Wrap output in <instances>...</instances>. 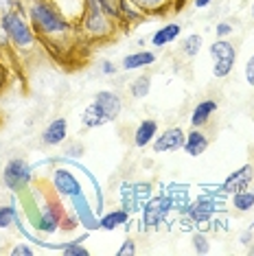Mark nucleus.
I'll return each instance as SVG.
<instances>
[{
	"label": "nucleus",
	"mask_w": 254,
	"mask_h": 256,
	"mask_svg": "<svg viewBox=\"0 0 254 256\" xmlns=\"http://www.w3.org/2000/svg\"><path fill=\"white\" fill-rule=\"evenodd\" d=\"M26 16L36 36L42 38L46 44H60L70 38L72 31H77L74 22L68 20L50 0H31L26 7Z\"/></svg>",
	"instance_id": "f257e3e1"
},
{
	"label": "nucleus",
	"mask_w": 254,
	"mask_h": 256,
	"mask_svg": "<svg viewBox=\"0 0 254 256\" xmlns=\"http://www.w3.org/2000/svg\"><path fill=\"white\" fill-rule=\"evenodd\" d=\"M112 22L106 11L101 9L99 0H86V7H84V14L79 18V33L84 38L92 40V42H99V40H108L112 36Z\"/></svg>",
	"instance_id": "f03ea898"
},
{
	"label": "nucleus",
	"mask_w": 254,
	"mask_h": 256,
	"mask_svg": "<svg viewBox=\"0 0 254 256\" xmlns=\"http://www.w3.org/2000/svg\"><path fill=\"white\" fill-rule=\"evenodd\" d=\"M2 20H4V28H7V33H9L11 46H16V48H20V50H31L33 46H36L38 36L22 9L11 11Z\"/></svg>",
	"instance_id": "7ed1b4c3"
},
{
	"label": "nucleus",
	"mask_w": 254,
	"mask_h": 256,
	"mask_svg": "<svg viewBox=\"0 0 254 256\" xmlns=\"http://www.w3.org/2000/svg\"><path fill=\"white\" fill-rule=\"evenodd\" d=\"M31 180H33V168L26 160L14 158L4 164L2 182L11 193H22V190H26L28 184H31Z\"/></svg>",
	"instance_id": "20e7f679"
},
{
	"label": "nucleus",
	"mask_w": 254,
	"mask_h": 256,
	"mask_svg": "<svg viewBox=\"0 0 254 256\" xmlns=\"http://www.w3.org/2000/svg\"><path fill=\"white\" fill-rule=\"evenodd\" d=\"M171 210H173V206H171V200H169L166 193L152 197V200L145 202V206H142V217H140L142 230L160 228V224L166 219V214H169Z\"/></svg>",
	"instance_id": "39448f33"
},
{
	"label": "nucleus",
	"mask_w": 254,
	"mask_h": 256,
	"mask_svg": "<svg viewBox=\"0 0 254 256\" xmlns=\"http://www.w3.org/2000/svg\"><path fill=\"white\" fill-rule=\"evenodd\" d=\"M222 204H224L222 197H212L208 193H204V195H200L198 200H190V206H188L186 214L193 219L195 228H198L200 224H208V221L215 217Z\"/></svg>",
	"instance_id": "423d86ee"
},
{
	"label": "nucleus",
	"mask_w": 254,
	"mask_h": 256,
	"mask_svg": "<svg viewBox=\"0 0 254 256\" xmlns=\"http://www.w3.org/2000/svg\"><path fill=\"white\" fill-rule=\"evenodd\" d=\"M62 219H64V210L60 206V202H46V206H42L40 217L36 219V228L44 234H53L62 228Z\"/></svg>",
	"instance_id": "0eeeda50"
},
{
	"label": "nucleus",
	"mask_w": 254,
	"mask_h": 256,
	"mask_svg": "<svg viewBox=\"0 0 254 256\" xmlns=\"http://www.w3.org/2000/svg\"><path fill=\"white\" fill-rule=\"evenodd\" d=\"M184 140H186V134L182 127H169L154 138L152 147L156 154H169V151H180L184 147Z\"/></svg>",
	"instance_id": "6e6552de"
},
{
	"label": "nucleus",
	"mask_w": 254,
	"mask_h": 256,
	"mask_svg": "<svg viewBox=\"0 0 254 256\" xmlns=\"http://www.w3.org/2000/svg\"><path fill=\"white\" fill-rule=\"evenodd\" d=\"M50 184H53V190L57 195L62 197H72L82 193V184H79V180L74 178L72 171H68V168H55L53 171V178H50Z\"/></svg>",
	"instance_id": "1a4fd4ad"
},
{
	"label": "nucleus",
	"mask_w": 254,
	"mask_h": 256,
	"mask_svg": "<svg viewBox=\"0 0 254 256\" xmlns=\"http://www.w3.org/2000/svg\"><path fill=\"white\" fill-rule=\"evenodd\" d=\"M252 180H254V168H252V164H244V166H239L236 171H232L226 180H224L222 190L226 195H234V193H239V190L250 188Z\"/></svg>",
	"instance_id": "9d476101"
},
{
	"label": "nucleus",
	"mask_w": 254,
	"mask_h": 256,
	"mask_svg": "<svg viewBox=\"0 0 254 256\" xmlns=\"http://www.w3.org/2000/svg\"><path fill=\"white\" fill-rule=\"evenodd\" d=\"M94 103L99 106V110L103 114L108 116V120H116L120 110H123V101H120V96L116 92L112 90H101L94 94Z\"/></svg>",
	"instance_id": "9b49d317"
},
{
	"label": "nucleus",
	"mask_w": 254,
	"mask_h": 256,
	"mask_svg": "<svg viewBox=\"0 0 254 256\" xmlns=\"http://www.w3.org/2000/svg\"><path fill=\"white\" fill-rule=\"evenodd\" d=\"M68 136V123L66 118H53L48 125L44 127L42 132V142L46 147H57V144H62L66 140Z\"/></svg>",
	"instance_id": "f8f14e48"
},
{
	"label": "nucleus",
	"mask_w": 254,
	"mask_h": 256,
	"mask_svg": "<svg viewBox=\"0 0 254 256\" xmlns=\"http://www.w3.org/2000/svg\"><path fill=\"white\" fill-rule=\"evenodd\" d=\"M217 101L215 98H204V101H200L198 106L193 108V112H190V125L202 130L204 125H208V120L212 118V114L217 112Z\"/></svg>",
	"instance_id": "ddd939ff"
},
{
	"label": "nucleus",
	"mask_w": 254,
	"mask_h": 256,
	"mask_svg": "<svg viewBox=\"0 0 254 256\" xmlns=\"http://www.w3.org/2000/svg\"><path fill=\"white\" fill-rule=\"evenodd\" d=\"M190 158H198L202 156L206 149H208V138H206V134L198 130V127H193L188 134H186V140H184V147H182Z\"/></svg>",
	"instance_id": "4468645a"
},
{
	"label": "nucleus",
	"mask_w": 254,
	"mask_h": 256,
	"mask_svg": "<svg viewBox=\"0 0 254 256\" xmlns=\"http://www.w3.org/2000/svg\"><path fill=\"white\" fill-rule=\"evenodd\" d=\"M72 206H74V214H77V219L82 221L86 228L88 230H99V219H94V214H92L90 206H88V200L84 197V193L72 197Z\"/></svg>",
	"instance_id": "2eb2a0df"
},
{
	"label": "nucleus",
	"mask_w": 254,
	"mask_h": 256,
	"mask_svg": "<svg viewBox=\"0 0 254 256\" xmlns=\"http://www.w3.org/2000/svg\"><path fill=\"white\" fill-rule=\"evenodd\" d=\"M171 200V206L176 212L186 214L188 206H190V197H188V186L186 184H169V190H166Z\"/></svg>",
	"instance_id": "dca6fc26"
},
{
	"label": "nucleus",
	"mask_w": 254,
	"mask_h": 256,
	"mask_svg": "<svg viewBox=\"0 0 254 256\" xmlns=\"http://www.w3.org/2000/svg\"><path fill=\"white\" fill-rule=\"evenodd\" d=\"M156 136H158V123L154 118H145L134 132V144L138 149H145L154 142Z\"/></svg>",
	"instance_id": "f3484780"
},
{
	"label": "nucleus",
	"mask_w": 254,
	"mask_h": 256,
	"mask_svg": "<svg viewBox=\"0 0 254 256\" xmlns=\"http://www.w3.org/2000/svg\"><path fill=\"white\" fill-rule=\"evenodd\" d=\"M156 62V53L154 50H136V53H130L123 57V64L120 68L127 72V70H138V68H145V66H152Z\"/></svg>",
	"instance_id": "a211bd4d"
},
{
	"label": "nucleus",
	"mask_w": 254,
	"mask_h": 256,
	"mask_svg": "<svg viewBox=\"0 0 254 256\" xmlns=\"http://www.w3.org/2000/svg\"><path fill=\"white\" fill-rule=\"evenodd\" d=\"M180 31H182V26L178 24V22H169V24L160 26L158 31L152 36V44L156 46V48H160V46H166V44L176 42L178 36H180Z\"/></svg>",
	"instance_id": "6ab92c4d"
},
{
	"label": "nucleus",
	"mask_w": 254,
	"mask_h": 256,
	"mask_svg": "<svg viewBox=\"0 0 254 256\" xmlns=\"http://www.w3.org/2000/svg\"><path fill=\"white\" fill-rule=\"evenodd\" d=\"M210 57H212V62L234 64L236 62V48H234L232 42H228V40H217V42H212V46H210Z\"/></svg>",
	"instance_id": "aec40b11"
},
{
	"label": "nucleus",
	"mask_w": 254,
	"mask_h": 256,
	"mask_svg": "<svg viewBox=\"0 0 254 256\" xmlns=\"http://www.w3.org/2000/svg\"><path fill=\"white\" fill-rule=\"evenodd\" d=\"M130 224V212L118 208V210H110L108 214H103L99 219V228L101 230H116L118 226H127Z\"/></svg>",
	"instance_id": "412c9836"
},
{
	"label": "nucleus",
	"mask_w": 254,
	"mask_h": 256,
	"mask_svg": "<svg viewBox=\"0 0 254 256\" xmlns=\"http://www.w3.org/2000/svg\"><path fill=\"white\" fill-rule=\"evenodd\" d=\"M82 123H84V127H88V130H94V127H101V125L110 123V120H108V116L99 110V106H96V103L92 101L90 106L84 110V114H82Z\"/></svg>",
	"instance_id": "4be33fe9"
},
{
	"label": "nucleus",
	"mask_w": 254,
	"mask_h": 256,
	"mask_svg": "<svg viewBox=\"0 0 254 256\" xmlns=\"http://www.w3.org/2000/svg\"><path fill=\"white\" fill-rule=\"evenodd\" d=\"M118 197H120V208L127 212H136V210H140V204H138L136 200V190H134V184H130V182H123L120 184V188H118Z\"/></svg>",
	"instance_id": "5701e85b"
},
{
	"label": "nucleus",
	"mask_w": 254,
	"mask_h": 256,
	"mask_svg": "<svg viewBox=\"0 0 254 256\" xmlns=\"http://www.w3.org/2000/svg\"><path fill=\"white\" fill-rule=\"evenodd\" d=\"M140 14H160L171 7V2L176 4V0H130Z\"/></svg>",
	"instance_id": "b1692460"
},
{
	"label": "nucleus",
	"mask_w": 254,
	"mask_h": 256,
	"mask_svg": "<svg viewBox=\"0 0 254 256\" xmlns=\"http://www.w3.org/2000/svg\"><path fill=\"white\" fill-rule=\"evenodd\" d=\"M232 208L236 212H250L254 208V190L246 188L232 195Z\"/></svg>",
	"instance_id": "393cba45"
},
{
	"label": "nucleus",
	"mask_w": 254,
	"mask_h": 256,
	"mask_svg": "<svg viewBox=\"0 0 254 256\" xmlns=\"http://www.w3.org/2000/svg\"><path fill=\"white\" fill-rule=\"evenodd\" d=\"M149 90H152V77L149 74H140V77H136L130 84V92L134 98H145L149 94Z\"/></svg>",
	"instance_id": "a878e982"
},
{
	"label": "nucleus",
	"mask_w": 254,
	"mask_h": 256,
	"mask_svg": "<svg viewBox=\"0 0 254 256\" xmlns=\"http://www.w3.org/2000/svg\"><path fill=\"white\" fill-rule=\"evenodd\" d=\"M202 44H204L202 36H198V33H190V36H186V38L182 40L180 48H182V53L186 55V57H195L202 50Z\"/></svg>",
	"instance_id": "bb28decb"
},
{
	"label": "nucleus",
	"mask_w": 254,
	"mask_h": 256,
	"mask_svg": "<svg viewBox=\"0 0 254 256\" xmlns=\"http://www.w3.org/2000/svg\"><path fill=\"white\" fill-rule=\"evenodd\" d=\"M99 4L110 20L123 22V18H120V0H99Z\"/></svg>",
	"instance_id": "cd10ccee"
},
{
	"label": "nucleus",
	"mask_w": 254,
	"mask_h": 256,
	"mask_svg": "<svg viewBox=\"0 0 254 256\" xmlns=\"http://www.w3.org/2000/svg\"><path fill=\"white\" fill-rule=\"evenodd\" d=\"M62 254H66V256H88V248L82 246V241H68V243H62L60 248Z\"/></svg>",
	"instance_id": "c85d7f7f"
},
{
	"label": "nucleus",
	"mask_w": 254,
	"mask_h": 256,
	"mask_svg": "<svg viewBox=\"0 0 254 256\" xmlns=\"http://www.w3.org/2000/svg\"><path fill=\"white\" fill-rule=\"evenodd\" d=\"M16 219H18V212H16L14 206H0V230L16 224Z\"/></svg>",
	"instance_id": "c756f323"
},
{
	"label": "nucleus",
	"mask_w": 254,
	"mask_h": 256,
	"mask_svg": "<svg viewBox=\"0 0 254 256\" xmlns=\"http://www.w3.org/2000/svg\"><path fill=\"white\" fill-rule=\"evenodd\" d=\"M152 182H138V184H134V190H136V200H138V204H140V208L145 206V202H149L152 200Z\"/></svg>",
	"instance_id": "7c9ffc66"
},
{
	"label": "nucleus",
	"mask_w": 254,
	"mask_h": 256,
	"mask_svg": "<svg viewBox=\"0 0 254 256\" xmlns=\"http://www.w3.org/2000/svg\"><path fill=\"white\" fill-rule=\"evenodd\" d=\"M193 250L198 254H208L210 243H208V236H206L204 232H195L193 234Z\"/></svg>",
	"instance_id": "2f4dec72"
},
{
	"label": "nucleus",
	"mask_w": 254,
	"mask_h": 256,
	"mask_svg": "<svg viewBox=\"0 0 254 256\" xmlns=\"http://www.w3.org/2000/svg\"><path fill=\"white\" fill-rule=\"evenodd\" d=\"M16 9H20V0H0V18H4Z\"/></svg>",
	"instance_id": "473e14b6"
},
{
	"label": "nucleus",
	"mask_w": 254,
	"mask_h": 256,
	"mask_svg": "<svg viewBox=\"0 0 254 256\" xmlns=\"http://www.w3.org/2000/svg\"><path fill=\"white\" fill-rule=\"evenodd\" d=\"M9 48H11V40H9L7 28H4V20L0 18V53H4Z\"/></svg>",
	"instance_id": "72a5a7b5"
},
{
	"label": "nucleus",
	"mask_w": 254,
	"mask_h": 256,
	"mask_svg": "<svg viewBox=\"0 0 254 256\" xmlns=\"http://www.w3.org/2000/svg\"><path fill=\"white\" fill-rule=\"evenodd\" d=\"M33 254H36V250L26 246V243H18V246L11 248V256H33Z\"/></svg>",
	"instance_id": "f704fd0d"
},
{
	"label": "nucleus",
	"mask_w": 254,
	"mask_h": 256,
	"mask_svg": "<svg viewBox=\"0 0 254 256\" xmlns=\"http://www.w3.org/2000/svg\"><path fill=\"white\" fill-rule=\"evenodd\" d=\"M232 31H234V28H232V24H230V22H219V24L215 26V36H217L219 40H226Z\"/></svg>",
	"instance_id": "c9c22d12"
},
{
	"label": "nucleus",
	"mask_w": 254,
	"mask_h": 256,
	"mask_svg": "<svg viewBox=\"0 0 254 256\" xmlns=\"http://www.w3.org/2000/svg\"><path fill=\"white\" fill-rule=\"evenodd\" d=\"M132 254H136V243L132 238H125L123 246L118 248V256H132Z\"/></svg>",
	"instance_id": "e433bc0d"
},
{
	"label": "nucleus",
	"mask_w": 254,
	"mask_h": 256,
	"mask_svg": "<svg viewBox=\"0 0 254 256\" xmlns=\"http://www.w3.org/2000/svg\"><path fill=\"white\" fill-rule=\"evenodd\" d=\"M244 74H246V81L254 88V55L248 60V64H246V70H244Z\"/></svg>",
	"instance_id": "4c0bfd02"
},
{
	"label": "nucleus",
	"mask_w": 254,
	"mask_h": 256,
	"mask_svg": "<svg viewBox=\"0 0 254 256\" xmlns=\"http://www.w3.org/2000/svg\"><path fill=\"white\" fill-rule=\"evenodd\" d=\"M101 72H103V74H110V77H112V74H116V72H118V68L114 66L112 62H103V64H101Z\"/></svg>",
	"instance_id": "58836bf2"
},
{
	"label": "nucleus",
	"mask_w": 254,
	"mask_h": 256,
	"mask_svg": "<svg viewBox=\"0 0 254 256\" xmlns=\"http://www.w3.org/2000/svg\"><path fill=\"white\" fill-rule=\"evenodd\" d=\"M7 77H9V70H7V66H4L2 62H0V90L7 86Z\"/></svg>",
	"instance_id": "ea45409f"
},
{
	"label": "nucleus",
	"mask_w": 254,
	"mask_h": 256,
	"mask_svg": "<svg viewBox=\"0 0 254 256\" xmlns=\"http://www.w3.org/2000/svg\"><path fill=\"white\" fill-rule=\"evenodd\" d=\"M241 243H244V246H252V243H254V238H252V232H250V230H246L244 234H241Z\"/></svg>",
	"instance_id": "a19ab883"
},
{
	"label": "nucleus",
	"mask_w": 254,
	"mask_h": 256,
	"mask_svg": "<svg viewBox=\"0 0 254 256\" xmlns=\"http://www.w3.org/2000/svg\"><path fill=\"white\" fill-rule=\"evenodd\" d=\"M210 2H212V0H193V4H195V7H198V9H204V7H208Z\"/></svg>",
	"instance_id": "79ce46f5"
},
{
	"label": "nucleus",
	"mask_w": 254,
	"mask_h": 256,
	"mask_svg": "<svg viewBox=\"0 0 254 256\" xmlns=\"http://www.w3.org/2000/svg\"><path fill=\"white\" fill-rule=\"evenodd\" d=\"M182 4H184V0H176V4H173V9H180Z\"/></svg>",
	"instance_id": "37998d69"
},
{
	"label": "nucleus",
	"mask_w": 254,
	"mask_h": 256,
	"mask_svg": "<svg viewBox=\"0 0 254 256\" xmlns=\"http://www.w3.org/2000/svg\"><path fill=\"white\" fill-rule=\"evenodd\" d=\"M252 20H254V4H252Z\"/></svg>",
	"instance_id": "c03bdc74"
}]
</instances>
